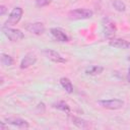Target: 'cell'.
Listing matches in <instances>:
<instances>
[{
    "instance_id": "13",
    "label": "cell",
    "mask_w": 130,
    "mask_h": 130,
    "mask_svg": "<svg viewBox=\"0 0 130 130\" xmlns=\"http://www.w3.org/2000/svg\"><path fill=\"white\" fill-rule=\"evenodd\" d=\"M60 84L65 89V91H67L68 93H72L73 92V84H72V82L70 81L69 78H67V77L60 78Z\"/></svg>"
},
{
    "instance_id": "3",
    "label": "cell",
    "mask_w": 130,
    "mask_h": 130,
    "mask_svg": "<svg viewBox=\"0 0 130 130\" xmlns=\"http://www.w3.org/2000/svg\"><path fill=\"white\" fill-rule=\"evenodd\" d=\"M102 25H103L104 35L106 36V38L112 39L117 31V26H116L115 22L112 19H110L109 17H104L102 20Z\"/></svg>"
},
{
    "instance_id": "15",
    "label": "cell",
    "mask_w": 130,
    "mask_h": 130,
    "mask_svg": "<svg viewBox=\"0 0 130 130\" xmlns=\"http://www.w3.org/2000/svg\"><path fill=\"white\" fill-rule=\"evenodd\" d=\"M103 71H104V67H102V66H91L90 68L86 69L85 73H86L87 75L94 76V75H99V74H101Z\"/></svg>"
},
{
    "instance_id": "20",
    "label": "cell",
    "mask_w": 130,
    "mask_h": 130,
    "mask_svg": "<svg viewBox=\"0 0 130 130\" xmlns=\"http://www.w3.org/2000/svg\"><path fill=\"white\" fill-rule=\"evenodd\" d=\"M6 11H7V8H6V6H4V5H1V6H0V15H4V14L6 13Z\"/></svg>"
},
{
    "instance_id": "21",
    "label": "cell",
    "mask_w": 130,
    "mask_h": 130,
    "mask_svg": "<svg viewBox=\"0 0 130 130\" xmlns=\"http://www.w3.org/2000/svg\"><path fill=\"white\" fill-rule=\"evenodd\" d=\"M127 81L130 83V67L128 69V72H127Z\"/></svg>"
},
{
    "instance_id": "7",
    "label": "cell",
    "mask_w": 130,
    "mask_h": 130,
    "mask_svg": "<svg viewBox=\"0 0 130 130\" xmlns=\"http://www.w3.org/2000/svg\"><path fill=\"white\" fill-rule=\"evenodd\" d=\"M5 121L7 124L14 126L16 128H19V129H27L29 127V124L27 121L21 118H18V117H8L5 119Z\"/></svg>"
},
{
    "instance_id": "10",
    "label": "cell",
    "mask_w": 130,
    "mask_h": 130,
    "mask_svg": "<svg viewBox=\"0 0 130 130\" xmlns=\"http://www.w3.org/2000/svg\"><path fill=\"white\" fill-rule=\"evenodd\" d=\"M36 62H37V57H36V55L32 54V53H28V54H26V55L23 57V59L21 60V62H20V68H21V69L28 68V67H30L31 65H34Z\"/></svg>"
},
{
    "instance_id": "2",
    "label": "cell",
    "mask_w": 130,
    "mask_h": 130,
    "mask_svg": "<svg viewBox=\"0 0 130 130\" xmlns=\"http://www.w3.org/2000/svg\"><path fill=\"white\" fill-rule=\"evenodd\" d=\"M2 31L6 36V38L11 42H19L24 38L23 32L17 28H13V27H9V26L4 25L2 27Z\"/></svg>"
},
{
    "instance_id": "6",
    "label": "cell",
    "mask_w": 130,
    "mask_h": 130,
    "mask_svg": "<svg viewBox=\"0 0 130 130\" xmlns=\"http://www.w3.org/2000/svg\"><path fill=\"white\" fill-rule=\"evenodd\" d=\"M43 54L45 55V57L55 63H66V59L64 57H62L58 52L52 50V49H45L43 51Z\"/></svg>"
},
{
    "instance_id": "22",
    "label": "cell",
    "mask_w": 130,
    "mask_h": 130,
    "mask_svg": "<svg viewBox=\"0 0 130 130\" xmlns=\"http://www.w3.org/2000/svg\"><path fill=\"white\" fill-rule=\"evenodd\" d=\"M5 128H6V126H5L4 122H0V129L3 130V129H5Z\"/></svg>"
},
{
    "instance_id": "16",
    "label": "cell",
    "mask_w": 130,
    "mask_h": 130,
    "mask_svg": "<svg viewBox=\"0 0 130 130\" xmlns=\"http://www.w3.org/2000/svg\"><path fill=\"white\" fill-rule=\"evenodd\" d=\"M1 63L4 66H11L14 63V60L11 56L7 55V54H1Z\"/></svg>"
},
{
    "instance_id": "19",
    "label": "cell",
    "mask_w": 130,
    "mask_h": 130,
    "mask_svg": "<svg viewBox=\"0 0 130 130\" xmlns=\"http://www.w3.org/2000/svg\"><path fill=\"white\" fill-rule=\"evenodd\" d=\"M37 113L38 114H44L45 113V104L44 103H40L38 106H37Z\"/></svg>"
},
{
    "instance_id": "8",
    "label": "cell",
    "mask_w": 130,
    "mask_h": 130,
    "mask_svg": "<svg viewBox=\"0 0 130 130\" xmlns=\"http://www.w3.org/2000/svg\"><path fill=\"white\" fill-rule=\"evenodd\" d=\"M25 29L34 35L40 36L45 32V25L42 22H34V23H28L25 26Z\"/></svg>"
},
{
    "instance_id": "1",
    "label": "cell",
    "mask_w": 130,
    "mask_h": 130,
    "mask_svg": "<svg viewBox=\"0 0 130 130\" xmlns=\"http://www.w3.org/2000/svg\"><path fill=\"white\" fill-rule=\"evenodd\" d=\"M93 12L89 9L85 8H78L69 11L68 13V18L71 20H80V19H88L92 17Z\"/></svg>"
},
{
    "instance_id": "14",
    "label": "cell",
    "mask_w": 130,
    "mask_h": 130,
    "mask_svg": "<svg viewBox=\"0 0 130 130\" xmlns=\"http://www.w3.org/2000/svg\"><path fill=\"white\" fill-rule=\"evenodd\" d=\"M53 108L57 109V110H60L62 112H65V113H70V107L68 106L67 103L63 102V101H60V102H57V103H54L53 104Z\"/></svg>"
},
{
    "instance_id": "9",
    "label": "cell",
    "mask_w": 130,
    "mask_h": 130,
    "mask_svg": "<svg viewBox=\"0 0 130 130\" xmlns=\"http://www.w3.org/2000/svg\"><path fill=\"white\" fill-rule=\"evenodd\" d=\"M68 120L73 124L75 125L77 128H81V129H86V128H89L90 127V123L86 120H83L79 117H76V116H73V115H68Z\"/></svg>"
},
{
    "instance_id": "18",
    "label": "cell",
    "mask_w": 130,
    "mask_h": 130,
    "mask_svg": "<svg viewBox=\"0 0 130 130\" xmlns=\"http://www.w3.org/2000/svg\"><path fill=\"white\" fill-rule=\"evenodd\" d=\"M53 0H36V6L39 8L45 7L47 5H49Z\"/></svg>"
},
{
    "instance_id": "11",
    "label": "cell",
    "mask_w": 130,
    "mask_h": 130,
    "mask_svg": "<svg viewBox=\"0 0 130 130\" xmlns=\"http://www.w3.org/2000/svg\"><path fill=\"white\" fill-rule=\"evenodd\" d=\"M110 46L117 48V49L130 50V42L123 40V39H114V40L110 41Z\"/></svg>"
},
{
    "instance_id": "12",
    "label": "cell",
    "mask_w": 130,
    "mask_h": 130,
    "mask_svg": "<svg viewBox=\"0 0 130 130\" xmlns=\"http://www.w3.org/2000/svg\"><path fill=\"white\" fill-rule=\"evenodd\" d=\"M50 31H51L52 37H53L56 41L61 42V43L68 42V37H67V35H66L63 30H61L60 28H51Z\"/></svg>"
},
{
    "instance_id": "5",
    "label": "cell",
    "mask_w": 130,
    "mask_h": 130,
    "mask_svg": "<svg viewBox=\"0 0 130 130\" xmlns=\"http://www.w3.org/2000/svg\"><path fill=\"white\" fill-rule=\"evenodd\" d=\"M100 106L103 108L109 109V110H119L124 106V102L119 99H113V100H102L99 101Z\"/></svg>"
},
{
    "instance_id": "17",
    "label": "cell",
    "mask_w": 130,
    "mask_h": 130,
    "mask_svg": "<svg viewBox=\"0 0 130 130\" xmlns=\"http://www.w3.org/2000/svg\"><path fill=\"white\" fill-rule=\"evenodd\" d=\"M112 5H113V7H114L117 11H119V12H124V11L126 10V5H125V3H124L123 1H121V0H114V1L112 2Z\"/></svg>"
},
{
    "instance_id": "4",
    "label": "cell",
    "mask_w": 130,
    "mask_h": 130,
    "mask_svg": "<svg viewBox=\"0 0 130 130\" xmlns=\"http://www.w3.org/2000/svg\"><path fill=\"white\" fill-rule=\"evenodd\" d=\"M23 14V10L20 7H15L14 9H12V11L10 12L8 19L5 22V26L8 25H15L19 22V20L21 19V16Z\"/></svg>"
}]
</instances>
